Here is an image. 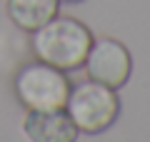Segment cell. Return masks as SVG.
<instances>
[{
  "instance_id": "52a82bcc",
  "label": "cell",
  "mask_w": 150,
  "mask_h": 142,
  "mask_svg": "<svg viewBox=\"0 0 150 142\" xmlns=\"http://www.w3.org/2000/svg\"><path fill=\"white\" fill-rule=\"evenodd\" d=\"M65 3H78V0H65Z\"/></svg>"
},
{
  "instance_id": "7a4b0ae2",
  "label": "cell",
  "mask_w": 150,
  "mask_h": 142,
  "mask_svg": "<svg viewBox=\"0 0 150 142\" xmlns=\"http://www.w3.org/2000/svg\"><path fill=\"white\" fill-rule=\"evenodd\" d=\"M65 112L75 127L88 135H98V132L108 130L120 115V97L112 87L95 80L88 82L70 85V95L65 102Z\"/></svg>"
},
{
  "instance_id": "8992f818",
  "label": "cell",
  "mask_w": 150,
  "mask_h": 142,
  "mask_svg": "<svg viewBox=\"0 0 150 142\" xmlns=\"http://www.w3.org/2000/svg\"><path fill=\"white\" fill-rule=\"evenodd\" d=\"M60 0H8V15L20 30L33 32L58 15Z\"/></svg>"
},
{
  "instance_id": "5b68a950",
  "label": "cell",
  "mask_w": 150,
  "mask_h": 142,
  "mask_svg": "<svg viewBox=\"0 0 150 142\" xmlns=\"http://www.w3.org/2000/svg\"><path fill=\"white\" fill-rule=\"evenodd\" d=\"M23 132L30 142H75L80 130L75 127L65 107L60 110H30L23 120Z\"/></svg>"
},
{
  "instance_id": "277c9868",
  "label": "cell",
  "mask_w": 150,
  "mask_h": 142,
  "mask_svg": "<svg viewBox=\"0 0 150 142\" xmlns=\"http://www.w3.org/2000/svg\"><path fill=\"white\" fill-rule=\"evenodd\" d=\"M83 65H85L90 80L103 82L112 90L123 87L133 72V58H130L128 47L115 37L93 40V47Z\"/></svg>"
},
{
  "instance_id": "3957f363",
  "label": "cell",
  "mask_w": 150,
  "mask_h": 142,
  "mask_svg": "<svg viewBox=\"0 0 150 142\" xmlns=\"http://www.w3.org/2000/svg\"><path fill=\"white\" fill-rule=\"evenodd\" d=\"M15 95L28 110H60L68 102L70 80L65 70L38 60L28 63L15 75Z\"/></svg>"
},
{
  "instance_id": "6da1fadb",
  "label": "cell",
  "mask_w": 150,
  "mask_h": 142,
  "mask_svg": "<svg viewBox=\"0 0 150 142\" xmlns=\"http://www.w3.org/2000/svg\"><path fill=\"white\" fill-rule=\"evenodd\" d=\"M93 47V32L75 18L55 15L43 27L33 30V53L38 60L53 65L58 70L83 67Z\"/></svg>"
}]
</instances>
